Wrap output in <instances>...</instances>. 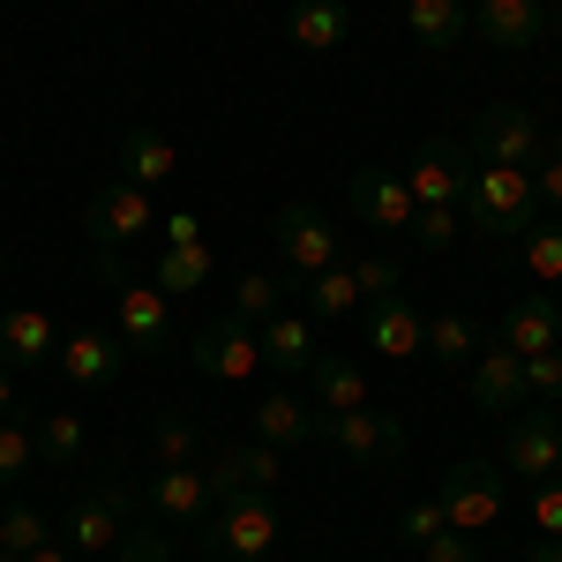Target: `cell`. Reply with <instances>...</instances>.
<instances>
[{
	"label": "cell",
	"mask_w": 562,
	"mask_h": 562,
	"mask_svg": "<svg viewBox=\"0 0 562 562\" xmlns=\"http://www.w3.org/2000/svg\"><path fill=\"white\" fill-rule=\"evenodd\" d=\"M420 562H480V540L473 532H435V540H420Z\"/></svg>",
	"instance_id": "60d3db41"
},
{
	"label": "cell",
	"mask_w": 562,
	"mask_h": 562,
	"mask_svg": "<svg viewBox=\"0 0 562 562\" xmlns=\"http://www.w3.org/2000/svg\"><path fill=\"white\" fill-rule=\"evenodd\" d=\"M158 233H166V248H195V240H203V217H195V211H166V217H158Z\"/></svg>",
	"instance_id": "ee69618b"
},
{
	"label": "cell",
	"mask_w": 562,
	"mask_h": 562,
	"mask_svg": "<svg viewBox=\"0 0 562 562\" xmlns=\"http://www.w3.org/2000/svg\"><path fill=\"white\" fill-rule=\"evenodd\" d=\"M83 233H90L98 256H128L143 233H158V195L135 188V180H105V188L90 195V211H83Z\"/></svg>",
	"instance_id": "3957f363"
},
{
	"label": "cell",
	"mask_w": 562,
	"mask_h": 562,
	"mask_svg": "<svg viewBox=\"0 0 562 562\" xmlns=\"http://www.w3.org/2000/svg\"><path fill=\"white\" fill-rule=\"evenodd\" d=\"M405 31L428 53H458L473 38V0H405Z\"/></svg>",
	"instance_id": "d4e9b609"
},
{
	"label": "cell",
	"mask_w": 562,
	"mask_h": 562,
	"mask_svg": "<svg viewBox=\"0 0 562 562\" xmlns=\"http://www.w3.org/2000/svg\"><path fill=\"white\" fill-rule=\"evenodd\" d=\"M195 532H203V555L211 562H262L278 548V503L270 495H233Z\"/></svg>",
	"instance_id": "7a4b0ae2"
},
{
	"label": "cell",
	"mask_w": 562,
	"mask_h": 562,
	"mask_svg": "<svg viewBox=\"0 0 562 562\" xmlns=\"http://www.w3.org/2000/svg\"><path fill=\"white\" fill-rule=\"evenodd\" d=\"M525 270L540 278V285H562V225H525Z\"/></svg>",
	"instance_id": "836d02e7"
},
{
	"label": "cell",
	"mask_w": 562,
	"mask_h": 562,
	"mask_svg": "<svg viewBox=\"0 0 562 562\" xmlns=\"http://www.w3.org/2000/svg\"><path fill=\"white\" fill-rule=\"evenodd\" d=\"M503 473H525V480H555L562 473V428L548 405H532V413H518L510 420V435H503V458H495Z\"/></svg>",
	"instance_id": "5bb4252c"
},
{
	"label": "cell",
	"mask_w": 562,
	"mask_h": 562,
	"mask_svg": "<svg viewBox=\"0 0 562 562\" xmlns=\"http://www.w3.org/2000/svg\"><path fill=\"white\" fill-rule=\"evenodd\" d=\"M0 525H8V555H31V548L53 540V525H45L38 510H0Z\"/></svg>",
	"instance_id": "74e56055"
},
{
	"label": "cell",
	"mask_w": 562,
	"mask_h": 562,
	"mask_svg": "<svg viewBox=\"0 0 562 562\" xmlns=\"http://www.w3.org/2000/svg\"><path fill=\"white\" fill-rule=\"evenodd\" d=\"M352 217H360L368 233H413L420 203H413L405 173H390V166H360V173H352Z\"/></svg>",
	"instance_id": "4fadbf2b"
},
{
	"label": "cell",
	"mask_w": 562,
	"mask_h": 562,
	"mask_svg": "<svg viewBox=\"0 0 562 562\" xmlns=\"http://www.w3.org/2000/svg\"><path fill=\"white\" fill-rule=\"evenodd\" d=\"M121 338L113 330H68L60 338V383L83 390V397H98V390H113V375H121Z\"/></svg>",
	"instance_id": "2e32d148"
},
{
	"label": "cell",
	"mask_w": 562,
	"mask_h": 562,
	"mask_svg": "<svg viewBox=\"0 0 562 562\" xmlns=\"http://www.w3.org/2000/svg\"><path fill=\"white\" fill-rule=\"evenodd\" d=\"M323 442L330 450H346L352 465H368V473H383V465H397L405 458V420L397 413H383V405H352V413H323Z\"/></svg>",
	"instance_id": "5b68a950"
},
{
	"label": "cell",
	"mask_w": 562,
	"mask_h": 562,
	"mask_svg": "<svg viewBox=\"0 0 562 562\" xmlns=\"http://www.w3.org/2000/svg\"><path fill=\"white\" fill-rule=\"evenodd\" d=\"M60 346V323L45 307H0V360L8 368H38Z\"/></svg>",
	"instance_id": "603a6c76"
},
{
	"label": "cell",
	"mask_w": 562,
	"mask_h": 562,
	"mask_svg": "<svg viewBox=\"0 0 562 562\" xmlns=\"http://www.w3.org/2000/svg\"><path fill=\"white\" fill-rule=\"evenodd\" d=\"M38 465V428H23L15 413L0 420V487H15V480Z\"/></svg>",
	"instance_id": "d6a6232c"
},
{
	"label": "cell",
	"mask_w": 562,
	"mask_h": 562,
	"mask_svg": "<svg viewBox=\"0 0 562 562\" xmlns=\"http://www.w3.org/2000/svg\"><path fill=\"white\" fill-rule=\"evenodd\" d=\"M121 346L128 352H166L173 346V301L150 285V278H121Z\"/></svg>",
	"instance_id": "9a60e30c"
},
{
	"label": "cell",
	"mask_w": 562,
	"mask_h": 562,
	"mask_svg": "<svg viewBox=\"0 0 562 562\" xmlns=\"http://www.w3.org/2000/svg\"><path fill=\"white\" fill-rule=\"evenodd\" d=\"M38 458H45V465H83V458H90L83 413H68V405H60V413H45V420H38Z\"/></svg>",
	"instance_id": "4dcf8cb0"
},
{
	"label": "cell",
	"mask_w": 562,
	"mask_h": 562,
	"mask_svg": "<svg viewBox=\"0 0 562 562\" xmlns=\"http://www.w3.org/2000/svg\"><path fill=\"white\" fill-rule=\"evenodd\" d=\"M0 270H8V256H0Z\"/></svg>",
	"instance_id": "f907efd6"
},
{
	"label": "cell",
	"mask_w": 562,
	"mask_h": 562,
	"mask_svg": "<svg viewBox=\"0 0 562 562\" xmlns=\"http://www.w3.org/2000/svg\"><path fill=\"white\" fill-rule=\"evenodd\" d=\"M360 307H368V293H360L352 262H330V270L301 278V315L307 323H338V315H360Z\"/></svg>",
	"instance_id": "4316f807"
},
{
	"label": "cell",
	"mask_w": 562,
	"mask_h": 562,
	"mask_svg": "<svg viewBox=\"0 0 562 562\" xmlns=\"http://www.w3.org/2000/svg\"><path fill=\"white\" fill-rule=\"evenodd\" d=\"M458 233H465V211H458V203H442V211H420V217H413V240H420L428 256H442Z\"/></svg>",
	"instance_id": "d590c367"
},
{
	"label": "cell",
	"mask_w": 562,
	"mask_h": 562,
	"mask_svg": "<svg viewBox=\"0 0 562 562\" xmlns=\"http://www.w3.org/2000/svg\"><path fill=\"white\" fill-rule=\"evenodd\" d=\"M315 428H323V405L315 397L270 390L256 405V442H270V450H301V442H315Z\"/></svg>",
	"instance_id": "ffe728a7"
},
{
	"label": "cell",
	"mask_w": 562,
	"mask_h": 562,
	"mask_svg": "<svg viewBox=\"0 0 562 562\" xmlns=\"http://www.w3.org/2000/svg\"><path fill=\"white\" fill-rule=\"evenodd\" d=\"M435 532H450V518H442V503H413V510H405V518H397V540H405V548H420V540H435Z\"/></svg>",
	"instance_id": "f35d334b"
},
{
	"label": "cell",
	"mask_w": 562,
	"mask_h": 562,
	"mask_svg": "<svg viewBox=\"0 0 562 562\" xmlns=\"http://www.w3.org/2000/svg\"><path fill=\"white\" fill-rule=\"evenodd\" d=\"M188 360H195V375H211V383H248L262 368V338H256V323L217 315V323H203V330L188 338Z\"/></svg>",
	"instance_id": "52a82bcc"
},
{
	"label": "cell",
	"mask_w": 562,
	"mask_h": 562,
	"mask_svg": "<svg viewBox=\"0 0 562 562\" xmlns=\"http://www.w3.org/2000/svg\"><path fill=\"white\" fill-rule=\"evenodd\" d=\"M0 562H23V555H0Z\"/></svg>",
	"instance_id": "681fc988"
},
{
	"label": "cell",
	"mask_w": 562,
	"mask_h": 562,
	"mask_svg": "<svg viewBox=\"0 0 562 562\" xmlns=\"http://www.w3.org/2000/svg\"><path fill=\"white\" fill-rule=\"evenodd\" d=\"M121 180H135V188H166V180H180V143L166 128H128L121 135Z\"/></svg>",
	"instance_id": "44dd1931"
},
{
	"label": "cell",
	"mask_w": 562,
	"mask_h": 562,
	"mask_svg": "<svg viewBox=\"0 0 562 562\" xmlns=\"http://www.w3.org/2000/svg\"><path fill=\"white\" fill-rule=\"evenodd\" d=\"M465 180H473V166H465V150H458L450 135H428V143L413 150V166H405V188H413L420 211L465 203Z\"/></svg>",
	"instance_id": "7c38bea8"
},
{
	"label": "cell",
	"mask_w": 562,
	"mask_h": 562,
	"mask_svg": "<svg viewBox=\"0 0 562 562\" xmlns=\"http://www.w3.org/2000/svg\"><path fill=\"white\" fill-rule=\"evenodd\" d=\"M548 31H555L548 0H480L473 8V38L495 53H532V45H548Z\"/></svg>",
	"instance_id": "8fae6325"
},
{
	"label": "cell",
	"mask_w": 562,
	"mask_h": 562,
	"mask_svg": "<svg viewBox=\"0 0 562 562\" xmlns=\"http://www.w3.org/2000/svg\"><path fill=\"white\" fill-rule=\"evenodd\" d=\"M203 473H211L217 503H233V495H270L285 465H278V450H270V442H233V450H217Z\"/></svg>",
	"instance_id": "e0dca14e"
},
{
	"label": "cell",
	"mask_w": 562,
	"mask_h": 562,
	"mask_svg": "<svg viewBox=\"0 0 562 562\" xmlns=\"http://www.w3.org/2000/svg\"><path fill=\"white\" fill-rule=\"evenodd\" d=\"M435 503H442V518H450V532H487V525L503 518V465L495 458H458L450 473H442V487H435Z\"/></svg>",
	"instance_id": "8992f818"
},
{
	"label": "cell",
	"mask_w": 562,
	"mask_h": 562,
	"mask_svg": "<svg viewBox=\"0 0 562 562\" xmlns=\"http://www.w3.org/2000/svg\"><path fill=\"white\" fill-rule=\"evenodd\" d=\"M495 346L518 352V360H532V352H555V346H562V307L548 301V293H525V301H510L503 330H495Z\"/></svg>",
	"instance_id": "ac0fdd59"
},
{
	"label": "cell",
	"mask_w": 562,
	"mask_h": 562,
	"mask_svg": "<svg viewBox=\"0 0 562 562\" xmlns=\"http://www.w3.org/2000/svg\"><path fill=\"white\" fill-rule=\"evenodd\" d=\"M0 555H8V525H0Z\"/></svg>",
	"instance_id": "c3c4849f"
},
{
	"label": "cell",
	"mask_w": 562,
	"mask_h": 562,
	"mask_svg": "<svg viewBox=\"0 0 562 562\" xmlns=\"http://www.w3.org/2000/svg\"><path fill=\"white\" fill-rule=\"evenodd\" d=\"M458 211H465V225L487 233V240H525V225L540 217V195H532V173H525V166H473Z\"/></svg>",
	"instance_id": "6da1fadb"
},
{
	"label": "cell",
	"mask_w": 562,
	"mask_h": 562,
	"mask_svg": "<svg viewBox=\"0 0 562 562\" xmlns=\"http://www.w3.org/2000/svg\"><path fill=\"white\" fill-rule=\"evenodd\" d=\"M532 195H540L548 211H562V135L548 143V158H540V173H532Z\"/></svg>",
	"instance_id": "7bdbcfd3"
},
{
	"label": "cell",
	"mask_w": 562,
	"mask_h": 562,
	"mask_svg": "<svg viewBox=\"0 0 562 562\" xmlns=\"http://www.w3.org/2000/svg\"><path fill=\"white\" fill-rule=\"evenodd\" d=\"M532 525H540V540H562V473L532 480Z\"/></svg>",
	"instance_id": "ab89813d"
},
{
	"label": "cell",
	"mask_w": 562,
	"mask_h": 562,
	"mask_svg": "<svg viewBox=\"0 0 562 562\" xmlns=\"http://www.w3.org/2000/svg\"><path fill=\"white\" fill-rule=\"evenodd\" d=\"M262 338V368H278V375H307L315 360H323V338H315V323L293 315V307H278L270 323L256 330Z\"/></svg>",
	"instance_id": "d6986e66"
},
{
	"label": "cell",
	"mask_w": 562,
	"mask_h": 562,
	"mask_svg": "<svg viewBox=\"0 0 562 562\" xmlns=\"http://www.w3.org/2000/svg\"><path fill=\"white\" fill-rule=\"evenodd\" d=\"M15 413V383H8V360H0V420Z\"/></svg>",
	"instance_id": "bcb514c9"
},
{
	"label": "cell",
	"mask_w": 562,
	"mask_h": 562,
	"mask_svg": "<svg viewBox=\"0 0 562 562\" xmlns=\"http://www.w3.org/2000/svg\"><path fill=\"white\" fill-rule=\"evenodd\" d=\"M473 158L480 166H540L548 158V143H540V121L525 113V105H480L473 121Z\"/></svg>",
	"instance_id": "9c48e42d"
},
{
	"label": "cell",
	"mask_w": 562,
	"mask_h": 562,
	"mask_svg": "<svg viewBox=\"0 0 562 562\" xmlns=\"http://www.w3.org/2000/svg\"><path fill=\"white\" fill-rule=\"evenodd\" d=\"M278 307H285V285H278L270 270H240V278H233V315H240V323H256V330H262Z\"/></svg>",
	"instance_id": "1f68e13d"
},
{
	"label": "cell",
	"mask_w": 562,
	"mask_h": 562,
	"mask_svg": "<svg viewBox=\"0 0 562 562\" xmlns=\"http://www.w3.org/2000/svg\"><path fill=\"white\" fill-rule=\"evenodd\" d=\"M217 278V256L211 240H195V248H158V262H150V285L173 301V293H195V285H211Z\"/></svg>",
	"instance_id": "f1b7e54d"
},
{
	"label": "cell",
	"mask_w": 562,
	"mask_h": 562,
	"mask_svg": "<svg viewBox=\"0 0 562 562\" xmlns=\"http://www.w3.org/2000/svg\"><path fill=\"white\" fill-rule=\"evenodd\" d=\"M270 240H278V256H285L293 278H315V270L338 262V225L315 211V203H285V211L270 217Z\"/></svg>",
	"instance_id": "30bf717a"
},
{
	"label": "cell",
	"mask_w": 562,
	"mask_h": 562,
	"mask_svg": "<svg viewBox=\"0 0 562 562\" xmlns=\"http://www.w3.org/2000/svg\"><path fill=\"white\" fill-rule=\"evenodd\" d=\"M428 338V323H420V307L405 301V293H383V301H368V346L383 352V360H413Z\"/></svg>",
	"instance_id": "7402d4cb"
},
{
	"label": "cell",
	"mask_w": 562,
	"mask_h": 562,
	"mask_svg": "<svg viewBox=\"0 0 562 562\" xmlns=\"http://www.w3.org/2000/svg\"><path fill=\"white\" fill-rule=\"evenodd\" d=\"M562 397V346L525 360V405H555Z\"/></svg>",
	"instance_id": "8d00e7d4"
},
{
	"label": "cell",
	"mask_w": 562,
	"mask_h": 562,
	"mask_svg": "<svg viewBox=\"0 0 562 562\" xmlns=\"http://www.w3.org/2000/svg\"><path fill=\"white\" fill-rule=\"evenodd\" d=\"M420 352L428 360H442V368H473V352H480V330H473V315H428V338H420Z\"/></svg>",
	"instance_id": "f546056e"
},
{
	"label": "cell",
	"mask_w": 562,
	"mask_h": 562,
	"mask_svg": "<svg viewBox=\"0 0 562 562\" xmlns=\"http://www.w3.org/2000/svg\"><path fill=\"white\" fill-rule=\"evenodd\" d=\"M525 562H562V540H540V548H532Z\"/></svg>",
	"instance_id": "7dc6e473"
},
{
	"label": "cell",
	"mask_w": 562,
	"mask_h": 562,
	"mask_svg": "<svg viewBox=\"0 0 562 562\" xmlns=\"http://www.w3.org/2000/svg\"><path fill=\"white\" fill-rule=\"evenodd\" d=\"M135 510H143V503H135L128 480H105L98 495H83V503L60 518V540H68L83 562H90V555H121V540L135 532V525H128Z\"/></svg>",
	"instance_id": "277c9868"
},
{
	"label": "cell",
	"mask_w": 562,
	"mask_h": 562,
	"mask_svg": "<svg viewBox=\"0 0 562 562\" xmlns=\"http://www.w3.org/2000/svg\"><path fill=\"white\" fill-rule=\"evenodd\" d=\"M352 278H360V293H368V301L397 293V262H390V256H360V262H352Z\"/></svg>",
	"instance_id": "b9f144b4"
},
{
	"label": "cell",
	"mask_w": 562,
	"mask_h": 562,
	"mask_svg": "<svg viewBox=\"0 0 562 562\" xmlns=\"http://www.w3.org/2000/svg\"><path fill=\"white\" fill-rule=\"evenodd\" d=\"M307 383H315V405H323V413L375 405V397H368V375H360V360H352V352H323V360L307 368Z\"/></svg>",
	"instance_id": "83f0119b"
},
{
	"label": "cell",
	"mask_w": 562,
	"mask_h": 562,
	"mask_svg": "<svg viewBox=\"0 0 562 562\" xmlns=\"http://www.w3.org/2000/svg\"><path fill=\"white\" fill-rule=\"evenodd\" d=\"M150 465H195V428L173 420V413H158V428H150Z\"/></svg>",
	"instance_id": "e575fe53"
},
{
	"label": "cell",
	"mask_w": 562,
	"mask_h": 562,
	"mask_svg": "<svg viewBox=\"0 0 562 562\" xmlns=\"http://www.w3.org/2000/svg\"><path fill=\"white\" fill-rule=\"evenodd\" d=\"M473 405L480 413H518L525 405V360L503 346H480L473 352Z\"/></svg>",
	"instance_id": "cb8c5ba5"
},
{
	"label": "cell",
	"mask_w": 562,
	"mask_h": 562,
	"mask_svg": "<svg viewBox=\"0 0 562 562\" xmlns=\"http://www.w3.org/2000/svg\"><path fill=\"white\" fill-rule=\"evenodd\" d=\"M23 562H83V555H76L68 540H45V548H31V555H23Z\"/></svg>",
	"instance_id": "f6af8a7d"
},
{
	"label": "cell",
	"mask_w": 562,
	"mask_h": 562,
	"mask_svg": "<svg viewBox=\"0 0 562 562\" xmlns=\"http://www.w3.org/2000/svg\"><path fill=\"white\" fill-rule=\"evenodd\" d=\"M346 31H352L346 0H293V8H285V38L301 45V53H338Z\"/></svg>",
	"instance_id": "484cf974"
},
{
	"label": "cell",
	"mask_w": 562,
	"mask_h": 562,
	"mask_svg": "<svg viewBox=\"0 0 562 562\" xmlns=\"http://www.w3.org/2000/svg\"><path fill=\"white\" fill-rule=\"evenodd\" d=\"M135 503L150 510V525H188V532L217 510L211 473H203V465H158V473L135 487Z\"/></svg>",
	"instance_id": "ba28073f"
}]
</instances>
